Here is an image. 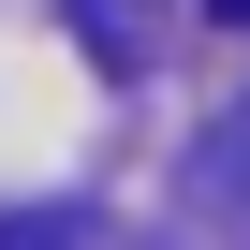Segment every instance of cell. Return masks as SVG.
I'll return each mask as SVG.
<instances>
[{
	"label": "cell",
	"instance_id": "cell-2",
	"mask_svg": "<svg viewBox=\"0 0 250 250\" xmlns=\"http://www.w3.org/2000/svg\"><path fill=\"white\" fill-rule=\"evenodd\" d=\"M206 15H235V30H250V0H206Z\"/></svg>",
	"mask_w": 250,
	"mask_h": 250
},
{
	"label": "cell",
	"instance_id": "cell-1",
	"mask_svg": "<svg viewBox=\"0 0 250 250\" xmlns=\"http://www.w3.org/2000/svg\"><path fill=\"white\" fill-rule=\"evenodd\" d=\"M191 177H206V206H235V221H250V118H235V133H206V162H191Z\"/></svg>",
	"mask_w": 250,
	"mask_h": 250
}]
</instances>
